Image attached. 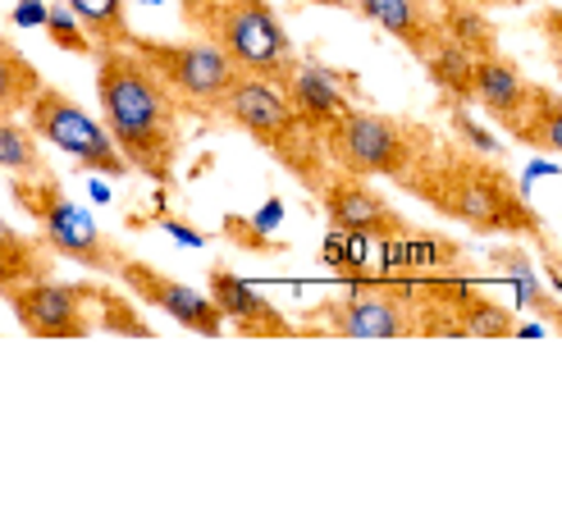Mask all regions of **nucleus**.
<instances>
[{"label":"nucleus","mask_w":562,"mask_h":507,"mask_svg":"<svg viewBox=\"0 0 562 507\" xmlns=\"http://www.w3.org/2000/svg\"><path fill=\"white\" fill-rule=\"evenodd\" d=\"M393 188H403L448 224H467L481 238H526L536 247L553 243L544 215L530 206L513 169L498 156L471 151L453 137H439Z\"/></svg>","instance_id":"obj_1"},{"label":"nucleus","mask_w":562,"mask_h":507,"mask_svg":"<svg viewBox=\"0 0 562 507\" xmlns=\"http://www.w3.org/2000/svg\"><path fill=\"white\" fill-rule=\"evenodd\" d=\"M97 110L128 169L175 188L183 160V105L128 46H97Z\"/></svg>","instance_id":"obj_2"},{"label":"nucleus","mask_w":562,"mask_h":507,"mask_svg":"<svg viewBox=\"0 0 562 507\" xmlns=\"http://www.w3.org/2000/svg\"><path fill=\"white\" fill-rule=\"evenodd\" d=\"M220 120L234 124L243 137H251V143H257L279 169H289V174L302 188H312V192L325 183V174L334 169L325 160L321 137L293 115V105L284 101V92H279L274 82L238 74L234 88L224 92V101H220Z\"/></svg>","instance_id":"obj_3"},{"label":"nucleus","mask_w":562,"mask_h":507,"mask_svg":"<svg viewBox=\"0 0 562 507\" xmlns=\"http://www.w3.org/2000/svg\"><path fill=\"white\" fill-rule=\"evenodd\" d=\"M435 143H439L435 124L389 115V110H371V105H352L339 124H329L321 133L325 160L334 169L361 174V179H384V183H398Z\"/></svg>","instance_id":"obj_4"},{"label":"nucleus","mask_w":562,"mask_h":507,"mask_svg":"<svg viewBox=\"0 0 562 507\" xmlns=\"http://www.w3.org/2000/svg\"><path fill=\"white\" fill-rule=\"evenodd\" d=\"M10 196H14V206L27 215V224H33V234L50 247L55 261H74V266H82L88 274H101V279L120 274L128 251L60 188L55 169L10 179Z\"/></svg>","instance_id":"obj_5"},{"label":"nucleus","mask_w":562,"mask_h":507,"mask_svg":"<svg viewBox=\"0 0 562 507\" xmlns=\"http://www.w3.org/2000/svg\"><path fill=\"white\" fill-rule=\"evenodd\" d=\"M192 37L211 42L238 74L274 82V88H284L297 65V46L284 19H279L274 0H211L202 27Z\"/></svg>","instance_id":"obj_6"},{"label":"nucleus","mask_w":562,"mask_h":507,"mask_svg":"<svg viewBox=\"0 0 562 507\" xmlns=\"http://www.w3.org/2000/svg\"><path fill=\"white\" fill-rule=\"evenodd\" d=\"M128 50L175 92L183 115H220V101L238 78V69L202 37L196 42H165V37L133 33Z\"/></svg>","instance_id":"obj_7"},{"label":"nucleus","mask_w":562,"mask_h":507,"mask_svg":"<svg viewBox=\"0 0 562 507\" xmlns=\"http://www.w3.org/2000/svg\"><path fill=\"white\" fill-rule=\"evenodd\" d=\"M23 124L42 137V147L65 151L78 169H88V174H105V179H124L128 174V160L120 156L115 143H110L101 115H88L82 101H74L65 88L42 82L37 97L27 101V110H23Z\"/></svg>","instance_id":"obj_8"},{"label":"nucleus","mask_w":562,"mask_h":507,"mask_svg":"<svg viewBox=\"0 0 562 507\" xmlns=\"http://www.w3.org/2000/svg\"><path fill=\"white\" fill-rule=\"evenodd\" d=\"M10 302V312L19 320L23 334L33 338H88L97 334V289L88 279H55V274H42V279H27V284H14L0 293Z\"/></svg>","instance_id":"obj_9"},{"label":"nucleus","mask_w":562,"mask_h":507,"mask_svg":"<svg viewBox=\"0 0 562 507\" xmlns=\"http://www.w3.org/2000/svg\"><path fill=\"white\" fill-rule=\"evenodd\" d=\"M316 202L325 211V224L344 238H367V243H384L393 234L407 229V215L389 202L375 188V179L361 174H344V169H329L325 183L316 188Z\"/></svg>","instance_id":"obj_10"},{"label":"nucleus","mask_w":562,"mask_h":507,"mask_svg":"<svg viewBox=\"0 0 562 507\" xmlns=\"http://www.w3.org/2000/svg\"><path fill=\"white\" fill-rule=\"evenodd\" d=\"M115 279H120V289H124L133 302H147L151 312L170 316L179 329L202 334V338H220V334H224V316H220V306L211 302V293L192 289V284H183V279L165 274V270H156L151 261L124 257V266H120Z\"/></svg>","instance_id":"obj_11"},{"label":"nucleus","mask_w":562,"mask_h":507,"mask_svg":"<svg viewBox=\"0 0 562 507\" xmlns=\"http://www.w3.org/2000/svg\"><path fill=\"white\" fill-rule=\"evenodd\" d=\"M279 92L293 105V115L321 137L329 124H339L361 101V78L352 69H334V65L316 60V55H297V65Z\"/></svg>","instance_id":"obj_12"},{"label":"nucleus","mask_w":562,"mask_h":507,"mask_svg":"<svg viewBox=\"0 0 562 507\" xmlns=\"http://www.w3.org/2000/svg\"><path fill=\"white\" fill-rule=\"evenodd\" d=\"M206 293L220 306L224 329H234L238 338H297V320H289L270 297H261L229 266H211L206 270Z\"/></svg>","instance_id":"obj_13"},{"label":"nucleus","mask_w":562,"mask_h":507,"mask_svg":"<svg viewBox=\"0 0 562 507\" xmlns=\"http://www.w3.org/2000/svg\"><path fill=\"white\" fill-rule=\"evenodd\" d=\"M380 261H371V274H448V270H471V257L458 238L439 229H407L384 243H371Z\"/></svg>","instance_id":"obj_14"},{"label":"nucleus","mask_w":562,"mask_h":507,"mask_svg":"<svg viewBox=\"0 0 562 507\" xmlns=\"http://www.w3.org/2000/svg\"><path fill=\"white\" fill-rule=\"evenodd\" d=\"M526 101H530V78L521 69V60H513V55H503V50L475 60V69H471V105H481L503 133L517 128Z\"/></svg>","instance_id":"obj_15"},{"label":"nucleus","mask_w":562,"mask_h":507,"mask_svg":"<svg viewBox=\"0 0 562 507\" xmlns=\"http://www.w3.org/2000/svg\"><path fill=\"white\" fill-rule=\"evenodd\" d=\"M352 10L367 23H375L380 33H389L412 60H426V55L443 42L435 0H352Z\"/></svg>","instance_id":"obj_16"},{"label":"nucleus","mask_w":562,"mask_h":507,"mask_svg":"<svg viewBox=\"0 0 562 507\" xmlns=\"http://www.w3.org/2000/svg\"><path fill=\"white\" fill-rule=\"evenodd\" d=\"M485 261H490V270L503 279V284L513 289L517 312H530L536 320H544V325H558V329H562V302L544 289V279L536 274V261H530V251L521 247V238L490 247V257H485Z\"/></svg>","instance_id":"obj_17"},{"label":"nucleus","mask_w":562,"mask_h":507,"mask_svg":"<svg viewBox=\"0 0 562 507\" xmlns=\"http://www.w3.org/2000/svg\"><path fill=\"white\" fill-rule=\"evenodd\" d=\"M508 137L540 156H562V92H553L549 82H530V101Z\"/></svg>","instance_id":"obj_18"},{"label":"nucleus","mask_w":562,"mask_h":507,"mask_svg":"<svg viewBox=\"0 0 562 507\" xmlns=\"http://www.w3.org/2000/svg\"><path fill=\"white\" fill-rule=\"evenodd\" d=\"M42 274H55L50 247L37 234L14 229V224L0 215V293L14 284H27V279H42Z\"/></svg>","instance_id":"obj_19"},{"label":"nucleus","mask_w":562,"mask_h":507,"mask_svg":"<svg viewBox=\"0 0 562 507\" xmlns=\"http://www.w3.org/2000/svg\"><path fill=\"white\" fill-rule=\"evenodd\" d=\"M439 27H443V42L462 46L471 60H485V55L503 50L498 46V27L485 14V5H467V0H443L439 5Z\"/></svg>","instance_id":"obj_20"},{"label":"nucleus","mask_w":562,"mask_h":507,"mask_svg":"<svg viewBox=\"0 0 562 507\" xmlns=\"http://www.w3.org/2000/svg\"><path fill=\"white\" fill-rule=\"evenodd\" d=\"M420 65H426L430 88L439 92V105H471V69H475V60L462 46L439 42Z\"/></svg>","instance_id":"obj_21"},{"label":"nucleus","mask_w":562,"mask_h":507,"mask_svg":"<svg viewBox=\"0 0 562 507\" xmlns=\"http://www.w3.org/2000/svg\"><path fill=\"white\" fill-rule=\"evenodd\" d=\"M42 82V69L10 37H0V115H23Z\"/></svg>","instance_id":"obj_22"},{"label":"nucleus","mask_w":562,"mask_h":507,"mask_svg":"<svg viewBox=\"0 0 562 507\" xmlns=\"http://www.w3.org/2000/svg\"><path fill=\"white\" fill-rule=\"evenodd\" d=\"M42 169H50L42 137L19 115H0V174L23 179V174H42Z\"/></svg>","instance_id":"obj_23"},{"label":"nucleus","mask_w":562,"mask_h":507,"mask_svg":"<svg viewBox=\"0 0 562 507\" xmlns=\"http://www.w3.org/2000/svg\"><path fill=\"white\" fill-rule=\"evenodd\" d=\"M458 329L462 338H517L521 320H517V306H503L485 289H471V297L458 312Z\"/></svg>","instance_id":"obj_24"},{"label":"nucleus","mask_w":562,"mask_h":507,"mask_svg":"<svg viewBox=\"0 0 562 507\" xmlns=\"http://www.w3.org/2000/svg\"><path fill=\"white\" fill-rule=\"evenodd\" d=\"M74 19L88 27L97 46H128L133 23H128V0H65Z\"/></svg>","instance_id":"obj_25"},{"label":"nucleus","mask_w":562,"mask_h":507,"mask_svg":"<svg viewBox=\"0 0 562 507\" xmlns=\"http://www.w3.org/2000/svg\"><path fill=\"white\" fill-rule=\"evenodd\" d=\"M97 289V334H124V338H156L147 316L133 306V297H120V289L92 284Z\"/></svg>","instance_id":"obj_26"},{"label":"nucleus","mask_w":562,"mask_h":507,"mask_svg":"<svg viewBox=\"0 0 562 507\" xmlns=\"http://www.w3.org/2000/svg\"><path fill=\"white\" fill-rule=\"evenodd\" d=\"M220 234H224V243H229V247L247 251V257H284V251H289L284 238H274L251 215H238V211H229V215L220 219Z\"/></svg>","instance_id":"obj_27"},{"label":"nucleus","mask_w":562,"mask_h":507,"mask_svg":"<svg viewBox=\"0 0 562 507\" xmlns=\"http://www.w3.org/2000/svg\"><path fill=\"white\" fill-rule=\"evenodd\" d=\"M42 27H46V37L60 50H69V55H97V42L88 37V27L74 19V10L65 5V0H60V5H46V23Z\"/></svg>","instance_id":"obj_28"},{"label":"nucleus","mask_w":562,"mask_h":507,"mask_svg":"<svg viewBox=\"0 0 562 507\" xmlns=\"http://www.w3.org/2000/svg\"><path fill=\"white\" fill-rule=\"evenodd\" d=\"M448 110V137L453 143H462V147H471V151H485V156H498V137L485 128V124H475V115H471V105H443Z\"/></svg>","instance_id":"obj_29"},{"label":"nucleus","mask_w":562,"mask_h":507,"mask_svg":"<svg viewBox=\"0 0 562 507\" xmlns=\"http://www.w3.org/2000/svg\"><path fill=\"white\" fill-rule=\"evenodd\" d=\"M540 33H544L549 65L562 69V5H544V10H540Z\"/></svg>","instance_id":"obj_30"},{"label":"nucleus","mask_w":562,"mask_h":507,"mask_svg":"<svg viewBox=\"0 0 562 507\" xmlns=\"http://www.w3.org/2000/svg\"><path fill=\"white\" fill-rule=\"evenodd\" d=\"M14 23L19 27H42L46 23V0H19V5H14Z\"/></svg>","instance_id":"obj_31"},{"label":"nucleus","mask_w":562,"mask_h":507,"mask_svg":"<svg viewBox=\"0 0 562 507\" xmlns=\"http://www.w3.org/2000/svg\"><path fill=\"white\" fill-rule=\"evenodd\" d=\"M160 224H165V229H170V234H175L183 247H202V243H206V234L188 229V224H183V219H175V215H170V219H160Z\"/></svg>","instance_id":"obj_32"},{"label":"nucleus","mask_w":562,"mask_h":507,"mask_svg":"<svg viewBox=\"0 0 562 507\" xmlns=\"http://www.w3.org/2000/svg\"><path fill=\"white\" fill-rule=\"evenodd\" d=\"M279 215H284V202H270V206H261V215H251V219H257L261 229H274Z\"/></svg>","instance_id":"obj_33"},{"label":"nucleus","mask_w":562,"mask_h":507,"mask_svg":"<svg viewBox=\"0 0 562 507\" xmlns=\"http://www.w3.org/2000/svg\"><path fill=\"white\" fill-rule=\"evenodd\" d=\"M435 5H443V0H435ZM467 5H530V0H467Z\"/></svg>","instance_id":"obj_34"},{"label":"nucleus","mask_w":562,"mask_h":507,"mask_svg":"<svg viewBox=\"0 0 562 507\" xmlns=\"http://www.w3.org/2000/svg\"><path fill=\"white\" fill-rule=\"evenodd\" d=\"M312 5H329V10H339V5H348V0H312Z\"/></svg>","instance_id":"obj_35"}]
</instances>
